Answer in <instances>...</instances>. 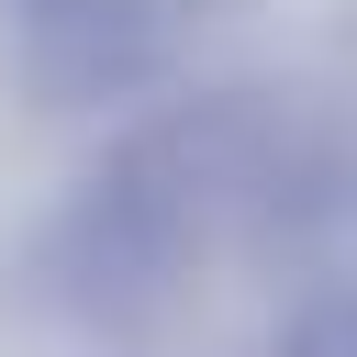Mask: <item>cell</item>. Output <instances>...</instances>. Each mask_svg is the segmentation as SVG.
Instances as JSON below:
<instances>
[{"label": "cell", "instance_id": "1", "mask_svg": "<svg viewBox=\"0 0 357 357\" xmlns=\"http://www.w3.org/2000/svg\"><path fill=\"white\" fill-rule=\"evenodd\" d=\"M0 56L45 112H123L178 78L190 33L145 0H0Z\"/></svg>", "mask_w": 357, "mask_h": 357}, {"label": "cell", "instance_id": "2", "mask_svg": "<svg viewBox=\"0 0 357 357\" xmlns=\"http://www.w3.org/2000/svg\"><path fill=\"white\" fill-rule=\"evenodd\" d=\"M190 268H201V245H178L156 212H134L100 178H78L33 234V290L67 324H156L190 290Z\"/></svg>", "mask_w": 357, "mask_h": 357}, {"label": "cell", "instance_id": "3", "mask_svg": "<svg viewBox=\"0 0 357 357\" xmlns=\"http://www.w3.org/2000/svg\"><path fill=\"white\" fill-rule=\"evenodd\" d=\"M268 357H357V312H346V290H335V279H312V290L279 312Z\"/></svg>", "mask_w": 357, "mask_h": 357}]
</instances>
